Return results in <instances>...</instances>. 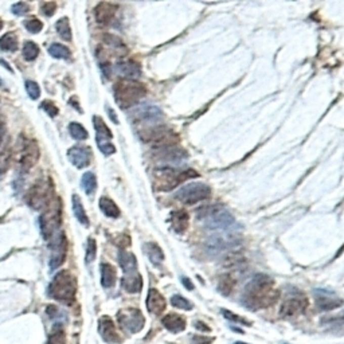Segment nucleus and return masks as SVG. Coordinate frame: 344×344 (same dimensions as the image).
Instances as JSON below:
<instances>
[{"label": "nucleus", "instance_id": "a18cd8bd", "mask_svg": "<svg viewBox=\"0 0 344 344\" xmlns=\"http://www.w3.org/2000/svg\"><path fill=\"white\" fill-rule=\"evenodd\" d=\"M222 315L225 317H226L227 320H230L231 323H237V324H243V325H251V323L249 320H246V319H243V317L238 316V315H235V313L230 312V311H227V309H222Z\"/></svg>", "mask_w": 344, "mask_h": 344}, {"label": "nucleus", "instance_id": "c03bdc74", "mask_svg": "<svg viewBox=\"0 0 344 344\" xmlns=\"http://www.w3.org/2000/svg\"><path fill=\"white\" fill-rule=\"evenodd\" d=\"M97 255V243L93 238L88 239V245H86V262L90 264V262L94 261V258Z\"/></svg>", "mask_w": 344, "mask_h": 344}, {"label": "nucleus", "instance_id": "a878e982", "mask_svg": "<svg viewBox=\"0 0 344 344\" xmlns=\"http://www.w3.org/2000/svg\"><path fill=\"white\" fill-rule=\"evenodd\" d=\"M118 264L121 266L124 274L135 273L137 272V260L136 257L126 250L118 251Z\"/></svg>", "mask_w": 344, "mask_h": 344}, {"label": "nucleus", "instance_id": "5fc2aeb1", "mask_svg": "<svg viewBox=\"0 0 344 344\" xmlns=\"http://www.w3.org/2000/svg\"><path fill=\"white\" fill-rule=\"evenodd\" d=\"M182 282H183V285L187 288V289L192 290L194 289V284H192L191 281H190V278H186V277H182Z\"/></svg>", "mask_w": 344, "mask_h": 344}, {"label": "nucleus", "instance_id": "473e14b6", "mask_svg": "<svg viewBox=\"0 0 344 344\" xmlns=\"http://www.w3.org/2000/svg\"><path fill=\"white\" fill-rule=\"evenodd\" d=\"M49 54L54 58L69 59L71 57V51L69 47L63 46L61 43H53L51 46H49Z\"/></svg>", "mask_w": 344, "mask_h": 344}, {"label": "nucleus", "instance_id": "ddd939ff", "mask_svg": "<svg viewBox=\"0 0 344 344\" xmlns=\"http://www.w3.org/2000/svg\"><path fill=\"white\" fill-rule=\"evenodd\" d=\"M117 320L122 328L131 333L140 332L145 323L144 316L139 309H126L118 312Z\"/></svg>", "mask_w": 344, "mask_h": 344}, {"label": "nucleus", "instance_id": "0eeeda50", "mask_svg": "<svg viewBox=\"0 0 344 344\" xmlns=\"http://www.w3.org/2000/svg\"><path fill=\"white\" fill-rule=\"evenodd\" d=\"M196 176H198V172L194 169L178 172L172 169L171 167H161L156 171V188L161 191H169L184 180L196 178Z\"/></svg>", "mask_w": 344, "mask_h": 344}, {"label": "nucleus", "instance_id": "39448f33", "mask_svg": "<svg viewBox=\"0 0 344 344\" xmlns=\"http://www.w3.org/2000/svg\"><path fill=\"white\" fill-rule=\"evenodd\" d=\"M40 231L43 238L50 241L57 233H59V227L62 225V204L58 198H54L40 215Z\"/></svg>", "mask_w": 344, "mask_h": 344}, {"label": "nucleus", "instance_id": "4d7b16f0", "mask_svg": "<svg viewBox=\"0 0 344 344\" xmlns=\"http://www.w3.org/2000/svg\"><path fill=\"white\" fill-rule=\"evenodd\" d=\"M2 27H3V22L0 20V30H2Z\"/></svg>", "mask_w": 344, "mask_h": 344}, {"label": "nucleus", "instance_id": "f8f14e48", "mask_svg": "<svg viewBox=\"0 0 344 344\" xmlns=\"http://www.w3.org/2000/svg\"><path fill=\"white\" fill-rule=\"evenodd\" d=\"M66 234L63 231H59L49 241L50 247V268L51 269H58L66 260Z\"/></svg>", "mask_w": 344, "mask_h": 344}, {"label": "nucleus", "instance_id": "13d9d810", "mask_svg": "<svg viewBox=\"0 0 344 344\" xmlns=\"http://www.w3.org/2000/svg\"><path fill=\"white\" fill-rule=\"evenodd\" d=\"M235 344H247V343H242V341H237Z\"/></svg>", "mask_w": 344, "mask_h": 344}, {"label": "nucleus", "instance_id": "f3484780", "mask_svg": "<svg viewBox=\"0 0 344 344\" xmlns=\"http://www.w3.org/2000/svg\"><path fill=\"white\" fill-rule=\"evenodd\" d=\"M98 332H100L101 337L106 341V343L117 344L121 341V337H120L117 329L114 327V323L112 321V319L108 316H104L100 319V323H98Z\"/></svg>", "mask_w": 344, "mask_h": 344}, {"label": "nucleus", "instance_id": "a19ab883", "mask_svg": "<svg viewBox=\"0 0 344 344\" xmlns=\"http://www.w3.org/2000/svg\"><path fill=\"white\" fill-rule=\"evenodd\" d=\"M69 132H70V136L73 137L74 140L78 141L86 140L88 136H89L88 131H86L79 122H70V125H69Z\"/></svg>", "mask_w": 344, "mask_h": 344}, {"label": "nucleus", "instance_id": "72a5a7b5", "mask_svg": "<svg viewBox=\"0 0 344 344\" xmlns=\"http://www.w3.org/2000/svg\"><path fill=\"white\" fill-rule=\"evenodd\" d=\"M0 50L12 51V53L18 50V38L15 34L7 32L0 38Z\"/></svg>", "mask_w": 344, "mask_h": 344}, {"label": "nucleus", "instance_id": "37998d69", "mask_svg": "<svg viewBox=\"0 0 344 344\" xmlns=\"http://www.w3.org/2000/svg\"><path fill=\"white\" fill-rule=\"evenodd\" d=\"M24 27L27 28V31L32 32V34H38V32L42 31L43 23L36 18H31V19L24 20Z\"/></svg>", "mask_w": 344, "mask_h": 344}, {"label": "nucleus", "instance_id": "cd10ccee", "mask_svg": "<svg viewBox=\"0 0 344 344\" xmlns=\"http://www.w3.org/2000/svg\"><path fill=\"white\" fill-rule=\"evenodd\" d=\"M171 223L174 230L182 234L188 226V214L184 210H178L171 214Z\"/></svg>", "mask_w": 344, "mask_h": 344}, {"label": "nucleus", "instance_id": "1a4fd4ad", "mask_svg": "<svg viewBox=\"0 0 344 344\" xmlns=\"http://www.w3.org/2000/svg\"><path fill=\"white\" fill-rule=\"evenodd\" d=\"M211 196V188L204 183H190L176 192L175 198L184 204H196Z\"/></svg>", "mask_w": 344, "mask_h": 344}, {"label": "nucleus", "instance_id": "412c9836", "mask_svg": "<svg viewBox=\"0 0 344 344\" xmlns=\"http://www.w3.org/2000/svg\"><path fill=\"white\" fill-rule=\"evenodd\" d=\"M114 70L121 77H124V79H131V81H136L141 75L140 65L135 61H121L114 66Z\"/></svg>", "mask_w": 344, "mask_h": 344}, {"label": "nucleus", "instance_id": "6e6d98bb", "mask_svg": "<svg viewBox=\"0 0 344 344\" xmlns=\"http://www.w3.org/2000/svg\"><path fill=\"white\" fill-rule=\"evenodd\" d=\"M106 110H108V112H109V114H110V117H112V121H113V122H116V124H117V118H116V114H114V112H112V109H110V108H108V109H106Z\"/></svg>", "mask_w": 344, "mask_h": 344}, {"label": "nucleus", "instance_id": "58836bf2", "mask_svg": "<svg viewBox=\"0 0 344 344\" xmlns=\"http://www.w3.org/2000/svg\"><path fill=\"white\" fill-rule=\"evenodd\" d=\"M11 156L12 151L10 148V145H6L2 151H0V175H3L7 172V169L10 168V164H11Z\"/></svg>", "mask_w": 344, "mask_h": 344}, {"label": "nucleus", "instance_id": "864d4df0", "mask_svg": "<svg viewBox=\"0 0 344 344\" xmlns=\"http://www.w3.org/2000/svg\"><path fill=\"white\" fill-rule=\"evenodd\" d=\"M195 327L198 329H199V331H203V332H208V331H210V327H207V325H204L203 323H202V321H196Z\"/></svg>", "mask_w": 344, "mask_h": 344}, {"label": "nucleus", "instance_id": "4be33fe9", "mask_svg": "<svg viewBox=\"0 0 344 344\" xmlns=\"http://www.w3.org/2000/svg\"><path fill=\"white\" fill-rule=\"evenodd\" d=\"M167 308L165 298L156 289H149L147 296V309L153 315H161Z\"/></svg>", "mask_w": 344, "mask_h": 344}, {"label": "nucleus", "instance_id": "423d86ee", "mask_svg": "<svg viewBox=\"0 0 344 344\" xmlns=\"http://www.w3.org/2000/svg\"><path fill=\"white\" fill-rule=\"evenodd\" d=\"M54 199V184L50 179L38 180L27 194V203L30 207L40 210L46 208Z\"/></svg>", "mask_w": 344, "mask_h": 344}, {"label": "nucleus", "instance_id": "393cba45", "mask_svg": "<svg viewBox=\"0 0 344 344\" xmlns=\"http://www.w3.org/2000/svg\"><path fill=\"white\" fill-rule=\"evenodd\" d=\"M122 288L129 292V293H137L140 292L141 288H143V278L139 274V272H135V273L124 274V277L121 280Z\"/></svg>", "mask_w": 344, "mask_h": 344}, {"label": "nucleus", "instance_id": "5701e85b", "mask_svg": "<svg viewBox=\"0 0 344 344\" xmlns=\"http://www.w3.org/2000/svg\"><path fill=\"white\" fill-rule=\"evenodd\" d=\"M157 151H159V157L163 161H167V163H180L183 159L187 157V153L184 152V149L176 148L175 145L157 149Z\"/></svg>", "mask_w": 344, "mask_h": 344}, {"label": "nucleus", "instance_id": "2eb2a0df", "mask_svg": "<svg viewBox=\"0 0 344 344\" xmlns=\"http://www.w3.org/2000/svg\"><path fill=\"white\" fill-rule=\"evenodd\" d=\"M239 238L233 234H215L206 241V249L212 254H218L238 246Z\"/></svg>", "mask_w": 344, "mask_h": 344}, {"label": "nucleus", "instance_id": "c9c22d12", "mask_svg": "<svg viewBox=\"0 0 344 344\" xmlns=\"http://www.w3.org/2000/svg\"><path fill=\"white\" fill-rule=\"evenodd\" d=\"M55 28H57V32L58 35L65 39L66 42H70L71 40V28L70 23H69V19L67 18H61V19L57 22L55 24Z\"/></svg>", "mask_w": 344, "mask_h": 344}, {"label": "nucleus", "instance_id": "c756f323", "mask_svg": "<svg viewBox=\"0 0 344 344\" xmlns=\"http://www.w3.org/2000/svg\"><path fill=\"white\" fill-rule=\"evenodd\" d=\"M100 208L101 211L109 217V218H118L120 217V208L117 207V204L114 203L113 200L108 198V196H102L100 199Z\"/></svg>", "mask_w": 344, "mask_h": 344}, {"label": "nucleus", "instance_id": "2f4dec72", "mask_svg": "<svg viewBox=\"0 0 344 344\" xmlns=\"http://www.w3.org/2000/svg\"><path fill=\"white\" fill-rule=\"evenodd\" d=\"M235 286V280L231 277L230 274H222L218 280V290L225 296H229V294L234 290Z\"/></svg>", "mask_w": 344, "mask_h": 344}, {"label": "nucleus", "instance_id": "a211bd4d", "mask_svg": "<svg viewBox=\"0 0 344 344\" xmlns=\"http://www.w3.org/2000/svg\"><path fill=\"white\" fill-rule=\"evenodd\" d=\"M341 304L343 303H341L340 298L335 297L331 292H327V290L323 289L316 290V305L320 311L329 312V311L339 308Z\"/></svg>", "mask_w": 344, "mask_h": 344}, {"label": "nucleus", "instance_id": "8fccbe9b", "mask_svg": "<svg viewBox=\"0 0 344 344\" xmlns=\"http://www.w3.org/2000/svg\"><path fill=\"white\" fill-rule=\"evenodd\" d=\"M40 10H42V14L46 16L54 15L55 10H57V4L54 2H46V3L40 4Z\"/></svg>", "mask_w": 344, "mask_h": 344}, {"label": "nucleus", "instance_id": "e433bc0d", "mask_svg": "<svg viewBox=\"0 0 344 344\" xmlns=\"http://www.w3.org/2000/svg\"><path fill=\"white\" fill-rule=\"evenodd\" d=\"M47 344H65V329L61 323H57L53 327Z\"/></svg>", "mask_w": 344, "mask_h": 344}, {"label": "nucleus", "instance_id": "3c124183", "mask_svg": "<svg viewBox=\"0 0 344 344\" xmlns=\"http://www.w3.org/2000/svg\"><path fill=\"white\" fill-rule=\"evenodd\" d=\"M214 341L212 337L202 336V335H194L191 337V344H210Z\"/></svg>", "mask_w": 344, "mask_h": 344}, {"label": "nucleus", "instance_id": "f704fd0d", "mask_svg": "<svg viewBox=\"0 0 344 344\" xmlns=\"http://www.w3.org/2000/svg\"><path fill=\"white\" fill-rule=\"evenodd\" d=\"M81 183H82L83 191H85L88 195H93L94 191H96V188H97V178H96V175H94L93 172H85L82 176V180H81Z\"/></svg>", "mask_w": 344, "mask_h": 344}, {"label": "nucleus", "instance_id": "603ef678", "mask_svg": "<svg viewBox=\"0 0 344 344\" xmlns=\"http://www.w3.org/2000/svg\"><path fill=\"white\" fill-rule=\"evenodd\" d=\"M4 136H6V121L3 117H0V145L3 143Z\"/></svg>", "mask_w": 344, "mask_h": 344}, {"label": "nucleus", "instance_id": "ea45409f", "mask_svg": "<svg viewBox=\"0 0 344 344\" xmlns=\"http://www.w3.org/2000/svg\"><path fill=\"white\" fill-rule=\"evenodd\" d=\"M39 54V47L36 45L35 42H31V40H27L24 42L23 45V58L28 62H31L34 59L38 57Z\"/></svg>", "mask_w": 344, "mask_h": 344}, {"label": "nucleus", "instance_id": "c85d7f7f", "mask_svg": "<svg viewBox=\"0 0 344 344\" xmlns=\"http://www.w3.org/2000/svg\"><path fill=\"white\" fill-rule=\"evenodd\" d=\"M144 250L153 265H159V264H161V262L164 261V253H163V250H161L160 246H159L157 243L153 242L145 243Z\"/></svg>", "mask_w": 344, "mask_h": 344}, {"label": "nucleus", "instance_id": "6ab92c4d", "mask_svg": "<svg viewBox=\"0 0 344 344\" xmlns=\"http://www.w3.org/2000/svg\"><path fill=\"white\" fill-rule=\"evenodd\" d=\"M133 117L136 120H140V121H147V122H156L160 121L163 118V112L160 110V108L153 105H143L139 106L135 112H133Z\"/></svg>", "mask_w": 344, "mask_h": 344}, {"label": "nucleus", "instance_id": "9b49d317", "mask_svg": "<svg viewBox=\"0 0 344 344\" xmlns=\"http://www.w3.org/2000/svg\"><path fill=\"white\" fill-rule=\"evenodd\" d=\"M93 124L94 129H96V143H97L100 151L106 156L113 155L116 152V147L112 143L113 135L110 132V129L100 116H94Z\"/></svg>", "mask_w": 344, "mask_h": 344}, {"label": "nucleus", "instance_id": "de8ad7c7", "mask_svg": "<svg viewBox=\"0 0 344 344\" xmlns=\"http://www.w3.org/2000/svg\"><path fill=\"white\" fill-rule=\"evenodd\" d=\"M40 108H42V109L45 110V112H46L50 117H55V116H58V113H59L57 105H55L53 101H49V100L43 101L42 104H40Z\"/></svg>", "mask_w": 344, "mask_h": 344}, {"label": "nucleus", "instance_id": "f257e3e1", "mask_svg": "<svg viewBox=\"0 0 344 344\" xmlns=\"http://www.w3.org/2000/svg\"><path fill=\"white\" fill-rule=\"evenodd\" d=\"M280 297V293L274 289V281L266 274H255L253 280L246 285L242 294V303L249 309L268 308Z\"/></svg>", "mask_w": 344, "mask_h": 344}, {"label": "nucleus", "instance_id": "4c0bfd02", "mask_svg": "<svg viewBox=\"0 0 344 344\" xmlns=\"http://www.w3.org/2000/svg\"><path fill=\"white\" fill-rule=\"evenodd\" d=\"M104 40H105L108 46H110L116 53H118V55H125L126 47L120 38L114 35H105L104 36Z\"/></svg>", "mask_w": 344, "mask_h": 344}, {"label": "nucleus", "instance_id": "dca6fc26", "mask_svg": "<svg viewBox=\"0 0 344 344\" xmlns=\"http://www.w3.org/2000/svg\"><path fill=\"white\" fill-rule=\"evenodd\" d=\"M67 157H69L71 164L75 165L77 168H85L92 161V151L88 147L75 145V147H71L69 149Z\"/></svg>", "mask_w": 344, "mask_h": 344}, {"label": "nucleus", "instance_id": "09e8293b", "mask_svg": "<svg viewBox=\"0 0 344 344\" xmlns=\"http://www.w3.org/2000/svg\"><path fill=\"white\" fill-rule=\"evenodd\" d=\"M11 10H12V12L15 14V15L22 16V15H26V14L30 11V6H28L26 2H19V3L14 4Z\"/></svg>", "mask_w": 344, "mask_h": 344}, {"label": "nucleus", "instance_id": "7c9ffc66", "mask_svg": "<svg viewBox=\"0 0 344 344\" xmlns=\"http://www.w3.org/2000/svg\"><path fill=\"white\" fill-rule=\"evenodd\" d=\"M73 211H74V217L78 219V222L81 225L89 226V218H88L86 211L83 210L82 202H81L78 195H73Z\"/></svg>", "mask_w": 344, "mask_h": 344}, {"label": "nucleus", "instance_id": "7ed1b4c3", "mask_svg": "<svg viewBox=\"0 0 344 344\" xmlns=\"http://www.w3.org/2000/svg\"><path fill=\"white\" fill-rule=\"evenodd\" d=\"M49 294L51 298L57 301L65 304H73L77 294V280L70 272L61 270L59 273L55 274V277L50 282Z\"/></svg>", "mask_w": 344, "mask_h": 344}, {"label": "nucleus", "instance_id": "6e6552de", "mask_svg": "<svg viewBox=\"0 0 344 344\" xmlns=\"http://www.w3.org/2000/svg\"><path fill=\"white\" fill-rule=\"evenodd\" d=\"M140 137L143 139V141L151 143L157 149L174 147L179 141V136L172 129L167 128V126H156V128L145 129L144 132L140 133Z\"/></svg>", "mask_w": 344, "mask_h": 344}, {"label": "nucleus", "instance_id": "f03ea898", "mask_svg": "<svg viewBox=\"0 0 344 344\" xmlns=\"http://www.w3.org/2000/svg\"><path fill=\"white\" fill-rule=\"evenodd\" d=\"M198 219L203 221L204 226L211 230L229 231L237 227L234 217L227 211L222 204H212L207 207L200 208L198 211Z\"/></svg>", "mask_w": 344, "mask_h": 344}, {"label": "nucleus", "instance_id": "4468645a", "mask_svg": "<svg viewBox=\"0 0 344 344\" xmlns=\"http://www.w3.org/2000/svg\"><path fill=\"white\" fill-rule=\"evenodd\" d=\"M308 308V298L300 292H294L285 298L281 305V316L294 317L304 313Z\"/></svg>", "mask_w": 344, "mask_h": 344}, {"label": "nucleus", "instance_id": "aec40b11", "mask_svg": "<svg viewBox=\"0 0 344 344\" xmlns=\"http://www.w3.org/2000/svg\"><path fill=\"white\" fill-rule=\"evenodd\" d=\"M117 4L113 3H98L96 10H94V15H96V20L100 24H110V22L114 19L116 11H117Z\"/></svg>", "mask_w": 344, "mask_h": 344}, {"label": "nucleus", "instance_id": "b1692460", "mask_svg": "<svg viewBox=\"0 0 344 344\" xmlns=\"http://www.w3.org/2000/svg\"><path fill=\"white\" fill-rule=\"evenodd\" d=\"M161 323L172 333L182 332L186 328V319L178 313H168L167 316L163 317Z\"/></svg>", "mask_w": 344, "mask_h": 344}, {"label": "nucleus", "instance_id": "9d476101", "mask_svg": "<svg viewBox=\"0 0 344 344\" xmlns=\"http://www.w3.org/2000/svg\"><path fill=\"white\" fill-rule=\"evenodd\" d=\"M38 159H39V148H38L35 141L31 140V139L20 137L19 155H18L19 168L23 172H27L31 167L35 165Z\"/></svg>", "mask_w": 344, "mask_h": 344}, {"label": "nucleus", "instance_id": "49530a36", "mask_svg": "<svg viewBox=\"0 0 344 344\" xmlns=\"http://www.w3.org/2000/svg\"><path fill=\"white\" fill-rule=\"evenodd\" d=\"M26 90H27V94L32 100H38L40 97L39 85L34 82V81H26Z\"/></svg>", "mask_w": 344, "mask_h": 344}, {"label": "nucleus", "instance_id": "79ce46f5", "mask_svg": "<svg viewBox=\"0 0 344 344\" xmlns=\"http://www.w3.org/2000/svg\"><path fill=\"white\" fill-rule=\"evenodd\" d=\"M171 304L178 309H184V311H188V309H192V304L187 298H184L183 296L180 294H175L171 297Z\"/></svg>", "mask_w": 344, "mask_h": 344}, {"label": "nucleus", "instance_id": "bb28decb", "mask_svg": "<svg viewBox=\"0 0 344 344\" xmlns=\"http://www.w3.org/2000/svg\"><path fill=\"white\" fill-rule=\"evenodd\" d=\"M117 273L110 264H101V284L104 288H112L116 284Z\"/></svg>", "mask_w": 344, "mask_h": 344}, {"label": "nucleus", "instance_id": "20e7f679", "mask_svg": "<svg viewBox=\"0 0 344 344\" xmlns=\"http://www.w3.org/2000/svg\"><path fill=\"white\" fill-rule=\"evenodd\" d=\"M114 100L121 109H129L145 97L147 89L143 83L131 79H120L113 89Z\"/></svg>", "mask_w": 344, "mask_h": 344}]
</instances>
